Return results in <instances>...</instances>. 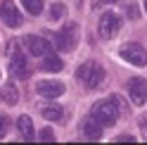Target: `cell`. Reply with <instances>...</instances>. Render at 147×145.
Here are the masks:
<instances>
[{
    "label": "cell",
    "instance_id": "obj_21",
    "mask_svg": "<svg viewBox=\"0 0 147 145\" xmlns=\"http://www.w3.org/2000/svg\"><path fill=\"white\" fill-rule=\"evenodd\" d=\"M5 131H7V117H5V114H0V138L5 136Z\"/></svg>",
    "mask_w": 147,
    "mask_h": 145
},
{
    "label": "cell",
    "instance_id": "obj_22",
    "mask_svg": "<svg viewBox=\"0 0 147 145\" xmlns=\"http://www.w3.org/2000/svg\"><path fill=\"white\" fill-rule=\"evenodd\" d=\"M116 140H119V143H133V140H135V136H119Z\"/></svg>",
    "mask_w": 147,
    "mask_h": 145
},
{
    "label": "cell",
    "instance_id": "obj_5",
    "mask_svg": "<svg viewBox=\"0 0 147 145\" xmlns=\"http://www.w3.org/2000/svg\"><path fill=\"white\" fill-rule=\"evenodd\" d=\"M22 45L31 52L33 57H45V55H50V52H52V45L45 41V38H40V36H24Z\"/></svg>",
    "mask_w": 147,
    "mask_h": 145
},
{
    "label": "cell",
    "instance_id": "obj_12",
    "mask_svg": "<svg viewBox=\"0 0 147 145\" xmlns=\"http://www.w3.org/2000/svg\"><path fill=\"white\" fill-rule=\"evenodd\" d=\"M17 129H19V133H22V138H24V140H33V138H36V133H33V124H31V117L22 114L19 119H17Z\"/></svg>",
    "mask_w": 147,
    "mask_h": 145
},
{
    "label": "cell",
    "instance_id": "obj_4",
    "mask_svg": "<svg viewBox=\"0 0 147 145\" xmlns=\"http://www.w3.org/2000/svg\"><path fill=\"white\" fill-rule=\"evenodd\" d=\"M121 57L126 62H131V64L135 67H145L147 64V52L140 43H126L123 48H121Z\"/></svg>",
    "mask_w": 147,
    "mask_h": 145
},
{
    "label": "cell",
    "instance_id": "obj_17",
    "mask_svg": "<svg viewBox=\"0 0 147 145\" xmlns=\"http://www.w3.org/2000/svg\"><path fill=\"white\" fill-rule=\"evenodd\" d=\"M64 12H67V7H64L62 3H55V5L50 7V19H52V22L62 19V17H64Z\"/></svg>",
    "mask_w": 147,
    "mask_h": 145
},
{
    "label": "cell",
    "instance_id": "obj_19",
    "mask_svg": "<svg viewBox=\"0 0 147 145\" xmlns=\"http://www.w3.org/2000/svg\"><path fill=\"white\" fill-rule=\"evenodd\" d=\"M126 14L131 17V19H138V17H140V12H138V5H133V3H131V5L126 7Z\"/></svg>",
    "mask_w": 147,
    "mask_h": 145
},
{
    "label": "cell",
    "instance_id": "obj_1",
    "mask_svg": "<svg viewBox=\"0 0 147 145\" xmlns=\"http://www.w3.org/2000/svg\"><path fill=\"white\" fill-rule=\"evenodd\" d=\"M76 79L86 88H97L105 81V69L100 67L97 62H83V64L76 69Z\"/></svg>",
    "mask_w": 147,
    "mask_h": 145
},
{
    "label": "cell",
    "instance_id": "obj_9",
    "mask_svg": "<svg viewBox=\"0 0 147 145\" xmlns=\"http://www.w3.org/2000/svg\"><path fill=\"white\" fill-rule=\"evenodd\" d=\"M10 71H12V76H17V79H29L31 76V64H29V60H26L19 50L12 55V60H10Z\"/></svg>",
    "mask_w": 147,
    "mask_h": 145
},
{
    "label": "cell",
    "instance_id": "obj_24",
    "mask_svg": "<svg viewBox=\"0 0 147 145\" xmlns=\"http://www.w3.org/2000/svg\"><path fill=\"white\" fill-rule=\"evenodd\" d=\"M145 10H147V0H145Z\"/></svg>",
    "mask_w": 147,
    "mask_h": 145
},
{
    "label": "cell",
    "instance_id": "obj_20",
    "mask_svg": "<svg viewBox=\"0 0 147 145\" xmlns=\"http://www.w3.org/2000/svg\"><path fill=\"white\" fill-rule=\"evenodd\" d=\"M38 138H40V140H55V133H52L50 129H43V131L38 133Z\"/></svg>",
    "mask_w": 147,
    "mask_h": 145
},
{
    "label": "cell",
    "instance_id": "obj_10",
    "mask_svg": "<svg viewBox=\"0 0 147 145\" xmlns=\"http://www.w3.org/2000/svg\"><path fill=\"white\" fill-rule=\"evenodd\" d=\"M36 93L43 98H59V95H64V83H59V81H38Z\"/></svg>",
    "mask_w": 147,
    "mask_h": 145
},
{
    "label": "cell",
    "instance_id": "obj_13",
    "mask_svg": "<svg viewBox=\"0 0 147 145\" xmlns=\"http://www.w3.org/2000/svg\"><path fill=\"white\" fill-rule=\"evenodd\" d=\"M62 67H64V62H62L59 57H55L52 52L43 57V64H40V69H43V71H52V74H57V71H62Z\"/></svg>",
    "mask_w": 147,
    "mask_h": 145
},
{
    "label": "cell",
    "instance_id": "obj_3",
    "mask_svg": "<svg viewBox=\"0 0 147 145\" xmlns=\"http://www.w3.org/2000/svg\"><path fill=\"white\" fill-rule=\"evenodd\" d=\"M76 41H78V29H76V24H67L57 36H55V45H57L62 52H71L74 48H76Z\"/></svg>",
    "mask_w": 147,
    "mask_h": 145
},
{
    "label": "cell",
    "instance_id": "obj_15",
    "mask_svg": "<svg viewBox=\"0 0 147 145\" xmlns=\"http://www.w3.org/2000/svg\"><path fill=\"white\" fill-rule=\"evenodd\" d=\"M0 98H3L5 105H17V100H19V93H17L14 83H5L3 90H0Z\"/></svg>",
    "mask_w": 147,
    "mask_h": 145
},
{
    "label": "cell",
    "instance_id": "obj_8",
    "mask_svg": "<svg viewBox=\"0 0 147 145\" xmlns=\"http://www.w3.org/2000/svg\"><path fill=\"white\" fill-rule=\"evenodd\" d=\"M0 17H3V22L10 26V29H17V26H22V12L17 10V5L12 3V0H5L3 7H0Z\"/></svg>",
    "mask_w": 147,
    "mask_h": 145
},
{
    "label": "cell",
    "instance_id": "obj_18",
    "mask_svg": "<svg viewBox=\"0 0 147 145\" xmlns=\"http://www.w3.org/2000/svg\"><path fill=\"white\" fill-rule=\"evenodd\" d=\"M112 100H114V105H116V110H119V114H126L128 110H126V102L121 100L119 95H112Z\"/></svg>",
    "mask_w": 147,
    "mask_h": 145
},
{
    "label": "cell",
    "instance_id": "obj_2",
    "mask_svg": "<svg viewBox=\"0 0 147 145\" xmlns=\"http://www.w3.org/2000/svg\"><path fill=\"white\" fill-rule=\"evenodd\" d=\"M90 117H93V119H97L102 126H114V121L119 119V110H116L114 100H100V102L93 105Z\"/></svg>",
    "mask_w": 147,
    "mask_h": 145
},
{
    "label": "cell",
    "instance_id": "obj_11",
    "mask_svg": "<svg viewBox=\"0 0 147 145\" xmlns=\"http://www.w3.org/2000/svg\"><path fill=\"white\" fill-rule=\"evenodd\" d=\"M83 136H86V138L97 140L100 136H102V124H100L97 119H93V117H88V119L83 121Z\"/></svg>",
    "mask_w": 147,
    "mask_h": 145
},
{
    "label": "cell",
    "instance_id": "obj_6",
    "mask_svg": "<svg viewBox=\"0 0 147 145\" xmlns=\"http://www.w3.org/2000/svg\"><path fill=\"white\" fill-rule=\"evenodd\" d=\"M119 29H121V19H119L114 12H105L102 17H100L97 31H100L102 38H114V36L119 33Z\"/></svg>",
    "mask_w": 147,
    "mask_h": 145
},
{
    "label": "cell",
    "instance_id": "obj_14",
    "mask_svg": "<svg viewBox=\"0 0 147 145\" xmlns=\"http://www.w3.org/2000/svg\"><path fill=\"white\" fill-rule=\"evenodd\" d=\"M40 114H43L48 121H59L62 117H64V110H62L59 105H43V107H40Z\"/></svg>",
    "mask_w": 147,
    "mask_h": 145
},
{
    "label": "cell",
    "instance_id": "obj_23",
    "mask_svg": "<svg viewBox=\"0 0 147 145\" xmlns=\"http://www.w3.org/2000/svg\"><path fill=\"white\" fill-rule=\"evenodd\" d=\"M100 3H116V0H100Z\"/></svg>",
    "mask_w": 147,
    "mask_h": 145
},
{
    "label": "cell",
    "instance_id": "obj_7",
    "mask_svg": "<svg viewBox=\"0 0 147 145\" xmlns=\"http://www.w3.org/2000/svg\"><path fill=\"white\" fill-rule=\"evenodd\" d=\"M128 95L135 105H145L147 102V79L142 76H135L128 81Z\"/></svg>",
    "mask_w": 147,
    "mask_h": 145
},
{
    "label": "cell",
    "instance_id": "obj_16",
    "mask_svg": "<svg viewBox=\"0 0 147 145\" xmlns=\"http://www.w3.org/2000/svg\"><path fill=\"white\" fill-rule=\"evenodd\" d=\"M22 5L29 14H40L43 12V0H22Z\"/></svg>",
    "mask_w": 147,
    "mask_h": 145
}]
</instances>
